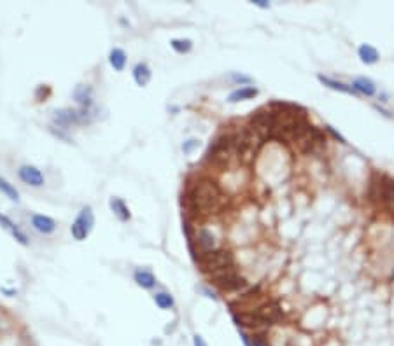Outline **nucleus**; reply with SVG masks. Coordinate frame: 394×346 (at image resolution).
Returning a JSON list of instances; mask_svg holds the SVG:
<instances>
[{
    "label": "nucleus",
    "instance_id": "412c9836",
    "mask_svg": "<svg viewBox=\"0 0 394 346\" xmlns=\"http://www.w3.org/2000/svg\"><path fill=\"white\" fill-rule=\"evenodd\" d=\"M197 243H198V246H200V254H203V252H210V250H214L216 238H214V234L210 233V231H207V229H201L200 233H198Z\"/></svg>",
    "mask_w": 394,
    "mask_h": 346
},
{
    "label": "nucleus",
    "instance_id": "f257e3e1",
    "mask_svg": "<svg viewBox=\"0 0 394 346\" xmlns=\"http://www.w3.org/2000/svg\"><path fill=\"white\" fill-rule=\"evenodd\" d=\"M182 204L193 215H209L222 208L224 196L214 180L203 179L195 182L182 196Z\"/></svg>",
    "mask_w": 394,
    "mask_h": 346
},
{
    "label": "nucleus",
    "instance_id": "c85d7f7f",
    "mask_svg": "<svg viewBox=\"0 0 394 346\" xmlns=\"http://www.w3.org/2000/svg\"><path fill=\"white\" fill-rule=\"evenodd\" d=\"M170 46L175 53H180V55H184V53H189V51L193 49V42L189 41V39H172L170 41Z\"/></svg>",
    "mask_w": 394,
    "mask_h": 346
},
{
    "label": "nucleus",
    "instance_id": "bb28decb",
    "mask_svg": "<svg viewBox=\"0 0 394 346\" xmlns=\"http://www.w3.org/2000/svg\"><path fill=\"white\" fill-rule=\"evenodd\" d=\"M0 192L5 194L11 201H20V192H18V189L14 187L13 183H9L5 179H2V177H0Z\"/></svg>",
    "mask_w": 394,
    "mask_h": 346
},
{
    "label": "nucleus",
    "instance_id": "39448f33",
    "mask_svg": "<svg viewBox=\"0 0 394 346\" xmlns=\"http://www.w3.org/2000/svg\"><path fill=\"white\" fill-rule=\"evenodd\" d=\"M324 142H326L324 135L321 133L317 128L308 124V122H305L302 128L298 129L296 137L293 138L294 145L302 150V152H305V154H310V152L317 150L319 147H323Z\"/></svg>",
    "mask_w": 394,
    "mask_h": 346
},
{
    "label": "nucleus",
    "instance_id": "7ed1b4c3",
    "mask_svg": "<svg viewBox=\"0 0 394 346\" xmlns=\"http://www.w3.org/2000/svg\"><path fill=\"white\" fill-rule=\"evenodd\" d=\"M235 261H233V254L230 250H222V248H214L210 252H203L197 257V264L200 266V269L203 273H212L219 271V269H224V267L235 266Z\"/></svg>",
    "mask_w": 394,
    "mask_h": 346
},
{
    "label": "nucleus",
    "instance_id": "2f4dec72",
    "mask_svg": "<svg viewBox=\"0 0 394 346\" xmlns=\"http://www.w3.org/2000/svg\"><path fill=\"white\" fill-rule=\"evenodd\" d=\"M231 81H235V82H251V77H247V75L231 74Z\"/></svg>",
    "mask_w": 394,
    "mask_h": 346
},
{
    "label": "nucleus",
    "instance_id": "0eeeda50",
    "mask_svg": "<svg viewBox=\"0 0 394 346\" xmlns=\"http://www.w3.org/2000/svg\"><path fill=\"white\" fill-rule=\"evenodd\" d=\"M263 143L260 137L252 131L249 126H243L235 133V145H237V156L239 158H252L256 154L260 145Z\"/></svg>",
    "mask_w": 394,
    "mask_h": 346
},
{
    "label": "nucleus",
    "instance_id": "5701e85b",
    "mask_svg": "<svg viewBox=\"0 0 394 346\" xmlns=\"http://www.w3.org/2000/svg\"><path fill=\"white\" fill-rule=\"evenodd\" d=\"M0 224L4 225L7 231H11V234L16 238V240L21 243V245H28V238H26V234L21 233L20 227H18V225H14V222L11 221L9 217H5V215H0Z\"/></svg>",
    "mask_w": 394,
    "mask_h": 346
},
{
    "label": "nucleus",
    "instance_id": "9d476101",
    "mask_svg": "<svg viewBox=\"0 0 394 346\" xmlns=\"http://www.w3.org/2000/svg\"><path fill=\"white\" fill-rule=\"evenodd\" d=\"M88 121H89V110H86V109H81V110L62 109V110H55V112H53V122L58 124L60 128H65V129L72 124H83V122H88Z\"/></svg>",
    "mask_w": 394,
    "mask_h": 346
},
{
    "label": "nucleus",
    "instance_id": "b1692460",
    "mask_svg": "<svg viewBox=\"0 0 394 346\" xmlns=\"http://www.w3.org/2000/svg\"><path fill=\"white\" fill-rule=\"evenodd\" d=\"M352 88H354V91L361 93V95H366V96H373L375 93H377L375 84L370 79H366V77H357V79H354Z\"/></svg>",
    "mask_w": 394,
    "mask_h": 346
},
{
    "label": "nucleus",
    "instance_id": "4be33fe9",
    "mask_svg": "<svg viewBox=\"0 0 394 346\" xmlns=\"http://www.w3.org/2000/svg\"><path fill=\"white\" fill-rule=\"evenodd\" d=\"M256 95H258L256 88H252V86H243V88L235 89V91L231 93V95L228 96V102H231V103H237V102L251 100V98H254Z\"/></svg>",
    "mask_w": 394,
    "mask_h": 346
},
{
    "label": "nucleus",
    "instance_id": "a878e982",
    "mask_svg": "<svg viewBox=\"0 0 394 346\" xmlns=\"http://www.w3.org/2000/svg\"><path fill=\"white\" fill-rule=\"evenodd\" d=\"M321 82L324 84V86H328V88L335 89V91H342V93H347V95H356V91H354L352 86H347V84L340 82V81H335V79H329V77H324V75H319L317 77Z\"/></svg>",
    "mask_w": 394,
    "mask_h": 346
},
{
    "label": "nucleus",
    "instance_id": "6e6552de",
    "mask_svg": "<svg viewBox=\"0 0 394 346\" xmlns=\"http://www.w3.org/2000/svg\"><path fill=\"white\" fill-rule=\"evenodd\" d=\"M249 128L261 138V140H268L273 135V114L270 109H261L251 116Z\"/></svg>",
    "mask_w": 394,
    "mask_h": 346
},
{
    "label": "nucleus",
    "instance_id": "f8f14e48",
    "mask_svg": "<svg viewBox=\"0 0 394 346\" xmlns=\"http://www.w3.org/2000/svg\"><path fill=\"white\" fill-rule=\"evenodd\" d=\"M18 175H20V179L23 180L26 185H30V187H42L44 182H46L42 171L39 170L37 166H34V164H23V166H20Z\"/></svg>",
    "mask_w": 394,
    "mask_h": 346
},
{
    "label": "nucleus",
    "instance_id": "1a4fd4ad",
    "mask_svg": "<svg viewBox=\"0 0 394 346\" xmlns=\"http://www.w3.org/2000/svg\"><path fill=\"white\" fill-rule=\"evenodd\" d=\"M93 225H95V217H93V212L89 206H84L79 212V215L76 217V221L72 222L70 225V233L72 238L77 240V242H84L88 234L91 233Z\"/></svg>",
    "mask_w": 394,
    "mask_h": 346
},
{
    "label": "nucleus",
    "instance_id": "f704fd0d",
    "mask_svg": "<svg viewBox=\"0 0 394 346\" xmlns=\"http://www.w3.org/2000/svg\"><path fill=\"white\" fill-rule=\"evenodd\" d=\"M252 345L254 346H268L263 341V336H252Z\"/></svg>",
    "mask_w": 394,
    "mask_h": 346
},
{
    "label": "nucleus",
    "instance_id": "dca6fc26",
    "mask_svg": "<svg viewBox=\"0 0 394 346\" xmlns=\"http://www.w3.org/2000/svg\"><path fill=\"white\" fill-rule=\"evenodd\" d=\"M74 100L83 107V109L89 110V107L93 105V89L88 84H79L74 89Z\"/></svg>",
    "mask_w": 394,
    "mask_h": 346
},
{
    "label": "nucleus",
    "instance_id": "9b49d317",
    "mask_svg": "<svg viewBox=\"0 0 394 346\" xmlns=\"http://www.w3.org/2000/svg\"><path fill=\"white\" fill-rule=\"evenodd\" d=\"M378 206L386 210L387 213L394 215V180L389 177H382L380 180V196H378Z\"/></svg>",
    "mask_w": 394,
    "mask_h": 346
},
{
    "label": "nucleus",
    "instance_id": "7c9ffc66",
    "mask_svg": "<svg viewBox=\"0 0 394 346\" xmlns=\"http://www.w3.org/2000/svg\"><path fill=\"white\" fill-rule=\"evenodd\" d=\"M197 145H198V140H188V142L182 145V150H184L186 154H189V152H191Z\"/></svg>",
    "mask_w": 394,
    "mask_h": 346
},
{
    "label": "nucleus",
    "instance_id": "423d86ee",
    "mask_svg": "<svg viewBox=\"0 0 394 346\" xmlns=\"http://www.w3.org/2000/svg\"><path fill=\"white\" fill-rule=\"evenodd\" d=\"M237 156V145H235V133H226L219 137L214 142V145H210V150L207 158L216 164H226L230 163V159Z\"/></svg>",
    "mask_w": 394,
    "mask_h": 346
},
{
    "label": "nucleus",
    "instance_id": "473e14b6",
    "mask_svg": "<svg viewBox=\"0 0 394 346\" xmlns=\"http://www.w3.org/2000/svg\"><path fill=\"white\" fill-rule=\"evenodd\" d=\"M326 131H329V133H331V135H333V137H335V138H336V140H338V142L345 143V138H344V137H342V135H340V133H336V131H335V129H333V128H331V126H326Z\"/></svg>",
    "mask_w": 394,
    "mask_h": 346
},
{
    "label": "nucleus",
    "instance_id": "2eb2a0df",
    "mask_svg": "<svg viewBox=\"0 0 394 346\" xmlns=\"http://www.w3.org/2000/svg\"><path fill=\"white\" fill-rule=\"evenodd\" d=\"M32 225L41 234H51L55 233L56 229V222L51 217H47V215H41V213H34L32 215Z\"/></svg>",
    "mask_w": 394,
    "mask_h": 346
},
{
    "label": "nucleus",
    "instance_id": "20e7f679",
    "mask_svg": "<svg viewBox=\"0 0 394 346\" xmlns=\"http://www.w3.org/2000/svg\"><path fill=\"white\" fill-rule=\"evenodd\" d=\"M210 284L222 292H235L247 287V280L237 271L235 266H230L212 273L210 275Z\"/></svg>",
    "mask_w": 394,
    "mask_h": 346
},
{
    "label": "nucleus",
    "instance_id": "cd10ccee",
    "mask_svg": "<svg viewBox=\"0 0 394 346\" xmlns=\"http://www.w3.org/2000/svg\"><path fill=\"white\" fill-rule=\"evenodd\" d=\"M154 303H156V306L161 309H170L175 305L174 297L170 296V294H167V292H158V294H154Z\"/></svg>",
    "mask_w": 394,
    "mask_h": 346
},
{
    "label": "nucleus",
    "instance_id": "6ab92c4d",
    "mask_svg": "<svg viewBox=\"0 0 394 346\" xmlns=\"http://www.w3.org/2000/svg\"><path fill=\"white\" fill-rule=\"evenodd\" d=\"M109 63H110V67H112L116 72L125 70V67H126V53L121 49V47H114V49H110Z\"/></svg>",
    "mask_w": 394,
    "mask_h": 346
},
{
    "label": "nucleus",
    "instance_id": "a211bd4d",
    "mask_svg": "<svg viewBox=\"0 0 394 346\" xmlns=\"http://www.w3.org/2000/svg\"><path fill=\"white\" fill-rule=\"evenodd\" d=\"M153 74H151V68L147 67L146 63H137L133 67V79L135 82L140 86V88H144V86H147L149 84V81H151Z\"/></svg>",
    "mask_w": 394,
    "mask_h": 346
},
{
    "label": "nucleus",
    "instance_id": "c756f323",
    "mask_svg": "<svg viewBox=\"0 0 394 346\" xmlns=\"http://www.w3.org/2000/svg\"><path fill=\"white\" fill-rule=\"evenodd\" d=\"M49 93H51V89L47 88V86H39L35 96H37L39 102H42V95H44V98H46V96H49Z\"/></svg>",
    "mask_w": 394,
    "mask_h": 346
},
{
    "label": "nucleus",
    "instance_id": "f3484780",
    "mask_svg": "<svg viewBox=\"0 0 394 346\" xmlns=\"http://www.w3.org/2000/svg\"><path fill=\"white\" fill-rule=\"evenodd\" d=\"M109 206H110V210L114 212V215H116V217H118L121 222H126V221H130V219H131L130 208L126 206V203L121 200V198H110Z\"/></svg>",
    "mask_w": 394,
    "mask_h": 346
},
{
    "label": "nucleus",
    "instance_id": "ddd939ff",
    "mask_svg": "<svg viewBox=\"0 0 394 346\" xmlns=\"http://www.w3.org/2000/svg\"><path fill=\"white\" fill-rule=\"evenodd\" d=\"M256 313L266 326H272V324L281 320L282 317V309L277 303H264L260 309H256Z\"/></svg>",
    "mask_w": 394,
    "mask_h": 346
},
{
    "label": "nucleus",
    "instance_id": "72a5a7b5",
    "mask_svg": "<svg viewBox=\"0 0 394 346\" xmlns=\"http://www.w3.org/2000/svg\"><path fill=\"white\" fill-rule=\"evenodd\" d=\"M193 345L195 346H207V343L203 341V338H201L200 334H195V336H193Z\"/></svg>",
    "mask_w": 394,
    "mask_h": 346
},
{
    "label": "nucleus",
    "instance_id": "393cba45",
    "mask_svg": "<svg viewBox=\"0 0 394 346\" xmlns=\"http://www.w3.org/2000/svg\"><path fill=\"white\" fill-rule=\"evenodd\" d=\"M357 55H359L361 61L366 63V65H373V63L378 61V51L375 49L373 46H370V44H363V46H359Z\"/></svg>",
    "mask_w": 394,
    "mask_h": 346
},
{
    "label": "nucleus",
    "instance_id": "aec40b11",
    "mask_svg": "<svg viewBox=\"0 0 394 346\" xmlns=\"http://www.w3.org/2000/svg\"><path fill=\"white\" fill-rule=\"evenodd\" d=\"M133 280H135V284H137L138 287L147 288V290L156 285L154 275H153L151 271H147V269H137V271H135V275H133Z\"/></svg>",
    "mask_w": 394,
    "mask_h": 346
},
{
    "label": "nucleus",
    "instance_id": "4468645a",
    "mask_svg": "<svg viewBox=\"0 0 394 346\" xmlns=\"http://www.w3.org/2000/svg\"><path fill=\"white\" fill-rule=\"evenodd\" d=\"M233 320L237 322L239 327H249V329H261V327H268L258 317L256 311L252 313H233Z\"/></svg>",
    "mask_w": 394,
    "mask_h": 346
},
{
    "label": "nucleus",
    "instance_id": "c9c22d12",
    "mask_svg": "<svg viewBox=\"0 0 394 346\" xmlns=\"http://www.w3.org/2000/svg\"><path fill=\"white\" fill-rule=\"evenodd\" d=\"M252 4L258 5V7H263V9L270 7V4H268V2H264V0H252Z\"/></svg>",
    "mask_w": 394,
    "mask_h": 346
},
{
    "label": "nucleus",
    "instance_id": "f03ea898",
    "mask_svg": "<svg viewBox=\"0 0 394 346\" xmlns=\"http://www.w3.org/2000/svg\"><path fill=\"white\" fill-rule=\"evenodd\" d=\"M273 135L281 142H293L298 129L305 124V112L289 103H273Z\"/></svg>",
    "mask_w": 394,
    "mask_h": 346
}]
</instances>
